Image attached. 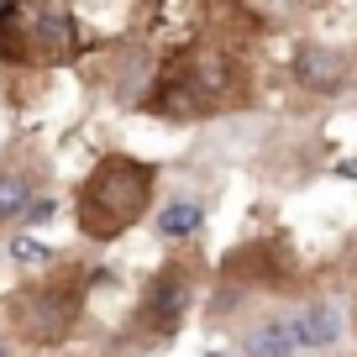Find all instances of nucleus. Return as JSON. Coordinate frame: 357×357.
<instances>
[{
  "label": "nucleus",
  "instance_id": "f257e3e1",
  "mask_svg": "<svg viewBox=\"0 0 357 357\" xmlns=\"http://www.w3.org/2000/svg\"><path fill=\"white\" fill-rule=\"evenodd\" d=\"M153 163L142 158H105L95 174L84 178L79 190V231L95 236V242H111V236L132 231L142 221V211L153 205Z\"/></svg>",
  "mask_w": 357,
  "mask_h": 357
},
{
  "label": "nucleus",
  "instance_id": "f03ea898",
  "mask_svg": "<svg viewBox=\"0 0 357 357\" xmlns=\"http://www.w3.org/2000/svg\"><path fill=\"white\" fill-rule=\"evenodd\" d=\"M74 53L79 32L63 6H0V58L6 63H68Z\"/></svg>",
  "mask_w": 357,
  "mask_h": 357
},
{
  "label": "nucleus",
  "instance_id": "7ed1b4c3",
  "mask_svg": "<svg viewBox=\"0 0 357 357\" xmlns=\"http://www.w3.org/2000/svg\"><path fill=\"white\" fill-rule=\"evenodd\" d=\"M79 315V289L74 284H53V289H26L16 300V321H22L26 342H63L68 326Z\"/></svg>",
  "mask_w": 357,
  "mask_h": 357
},
{
  "label": "nucleus",
  "instance_id": "20e7f679",
  "mask_svg": "<svg viewBox=\"0 0 357 357\" xmlns=\"http://www.w3.org/2000/svg\"><path fill=\"white\" fill-rule=\"evenodd\" d=\"M294 79H300L305 89H315V95H336V89L347 84V58L331 53V47L305 43L300 53H294Z\"/></svg>",
  "mask_w": 357,
  "mask_h": 357
},
{
  "label": "nucleus",
  "instance_id": "39448f33",
  "mask_svg": "<svg viewBox=\"0 0 357 357\" xmlns=\"http://www.w3.org/2000/svg\"><path fill=\"white\" fill-rule=\"evenodd\" d=\"M294 352H300L294 321H263L242 336V357H294Z\"/></svg>",
  "mask_w": 357,
  "mask_h": 357
},
{
  "label": "nucleus",
  "instance_id": "423d86ee",
  "mask_svg": "<svg viewBox=\"0 0 357 357\" xmlns=\"http://www.w3.org/2000/svg\"><path fill=\"white\" fill-rule=\"evenodd\" d=\"M184 300H190L184 279H178V273H168V279L153 284V294H147V305H142V321H153L158 331H168V326L184 315Z\"/></svg>",
  "mask_w": 357,
  "mask_h": 357
},
{
  "label": "nucleus",
  "instance_id": "0eeeda50",
  "mask_svg": "<svg viewBox=\"0 0 357 357\" xmlns=\"http://www.w3.org/2000/svg\"><path fill=\"white\" fill-rule=\"evenodd\" d=\"M294 331H300V347H331L336 336H342V315H336V305H326V300H315V305H305L300 315H294Z\"/></svg>",
  "mask_w": 357,
  "mask_h": 357
},
{
  "label": "nucleus",
  "instance_id": "6e6552de",
  "mask_svg": "<svg viewBox=\"0 0 357 357\" xmlns=\"http://www.w3.org/2000/svg\"><path fill=\"white\" fill-rule=\"evenodd\" d=\"M205 226V205L200 200H168L158 211V231L163 236H195Z\"/></svg>",
  "mask_w": 357,
  "mask_h": 357
},
{
  "label": "nucleus",
  "instance_id": "1a4fd4ad",
  "mask_svg": "<svg viewBox=\"0 0 357 357\" xmlns=\"http://www.w3.org/2000/svg\"><path fill=\"white\" fill-rule=\"evenodd\" d=\"M32 211V178L26 174H0V221H16V215Z\"/></svg>",
  "mask_w": 357,
  "mask_h": 357
},
{
  "label": "nucleus",
  "instance_id": "9d476101",
  "mask_svg": "<svg viewBox=\"0 0 357 357\" xmlns=\"http://www.w3.org/2000/svg\"><path fill=\"white\" fill-rule=\"evenodd\" d=\"M11 257H16V263H47L53 252H47L37 236H22V242H11Z\"/></svg>",
  "mask_w": 357,
  "mask_h": 357
},
{
  "label": "nucleus",
  "instance_id": "9b49d317",
  "mask_svg": "<svg viewBox=\"0 0 357 357\" xmlns=\"http://www.w3.org/2000/svg\"><path fill=\"white\" fill-rule=\"evenodd\" d=\"M47 215H53V200H32V211H26V221H47Z\"/></svg>",
  "mask_w": 357,
  "mask_h": 357
},
{
  "label": "nucleus",
  "instance_id": "f8f14e48",
  "mask_svg": "<svg viewBox=\"0 0 357 357\" xmlns=\"http://www.w3.org/2000/svg\"><path fill=\"white\" fill-rule=\"evenodd\" d=\"M342 174H347V178H357V158H352V163H347V168H342Z\"/></svg>",
  "mask_w": 357,
  "mask_h": 357
},
{
  "label": "nucleus",
  "instance_id": "ddd939ff",
  "mask_svg": "<svg viewBox=\"0 0 357 357\" xmlns=\"http://www.w3.org/2000/svg\"><path fill=\"white\" fill-rule=\"evenodd\" d=\"M0 357H6V352H0Z\"/></svg>",
  "mask_w": 357,
  "mask_h": 357
}]
</instances>
